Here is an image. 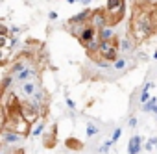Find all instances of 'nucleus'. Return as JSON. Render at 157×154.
I'll return each mask as SVG.
<instances>
[{
  "label": "nucleus",
  "mask_w": 157,
  "mask_h": 154,
  "mask_svg": "<svg viewBox=\"0 0 157 154\" xmlns=\"http://www.w3.org/2000/svg\"><path fill=\"white\" fill-rule=\"evenodd\" d=\"M120 136H122V128H115V132H113V136H111V139L117 143L118 139H120Z\"/></svg>",
  "instance_id": "aec40b11"
},
{
  "label": "nucleus",
  "mask_w": 157,
  "mask_h": 154,
  "mask_svg": "<svg viewBox=\"0 0 157 154\" xmlns=\"http://www.w3.org/2000/svg\"><path fill=\"white\" fill-rule=\"evenodd\" d=\"M155 119H157V115H155Z\"/></svg>",
  "instance_id": "c756f323"
},
{
  "label": "nucleus",
  "mask_w": 157,
  "mask_h": 154,
  "mask_svg": "<svg viewBox=\"0 0 157 154\" xmlns=\"http://www.w3.org/2000/svg\"><path fill=\"white\" fill-rule=\"evenodd\" d=\"M153 147H155V150H157V143H155V145H153Z\"/></svg>",
  "instance_id": "c85d7f7f"
},
{
  "label": "nucleus",
  "mask_w": 157,
  "mask_h": 154,
  "mask_svg": "<svg viewBox=\"0 0 157 154\" xmlns=\"http://www.w3.org/2000/svg\"><path fill=\"white\" fill-rule=\"evenodd\" d=\"M155 30H157V10L150 8V6H137L131 15L129 35L137 43H140V41L151 37Z\"/></svg>",
  "instance_id": "f257e3e1"
},
{
  "label": "nucleus",
  "mask_w": 157,
  "mask_h": 154,
  "mask_svg": "<svg viewBox=\"0 0 157 154\" xmlns=\"http://www.w3.org/2000/svg\"><path fill=\"white\" fill-rule=\"evenodd\" d=\"M120 43H117V37L113 39V41H102L100 43V48H98V52H96V56H100V58H104L105 61H109V63H115L118 58H120V47H118ZM94 56V54H93Z\"/></svg>",
  "instance_id": "7ed1b4c3"
},
{
  "label": "nucleus",
  "mask_w": 157,
  "mask_h": 154,
  "mask_svg": "<svg viewBox=\"0 0 157 154\" xmlns=\"http://www.w3.org/2000/svg\"><path fill=\"white\" fill-rule=\"evenodd\" d=\"M39 87H41L39 78H37V80H28V82H22V84H21V91H22V95H24L26 99H28V97H33Z\"/></svg>",
  "instance_id": "9d476101"
},
{
  "label": "nucleus",
  "mask_w": 157,
  "mask_h": 154,
  "mask_svg": "<svg viewBox=\"0 0 157 154\" xmlns=\"http://www.w3.org/2000/svg\"><path fill=\"white\" fill-rule=\"evenodd\" d=\"M17 108H19L21 115L24 117V121H28V123H33V121L37 119V115H41V111H39L28 99L22 100V102H17Z\"/></svg>",
  "instance_id": "20e7f679"
},
{
  "label": "nucleus",
  "mask_w": 157,
  "mask_h": 154,
  "mask_svg": "<svg viewBox=\"0 0 157 154\" xmlns=\"http://www.w3.org/2000/svg\"><path fill=\"white\" fill-rule=\"evenodd\" d=\"M113 145H115V141H113V139H107V141L100 147V152H102V154H107V152H109V148H111Z\"/></svg>",
  "instance_id": "6ab92c4d"
},
{
  "label": "nucleus",
  "mask_w": 157,
  "mask_h": 154,
  "mask_svg": "<svg viewBox=\"0 0 157 154\" xmlns=\"http://www.w3.org/2000/svg\"><path fill=\"white\" fill-rule=\"evenodd\" d=\"M128 124H129L131 128H135V126H137V117H129V121H128Z\"/></svg>",
  "instance_id": "5701e85b"
},
{
  "label": "nucleus",
  "mask_w": 157,
  "mask_h": 154,
  "mask_svg": "<svg viewBox=\"0 0 157 154\" xmlns=\"http://www.w3.org/2000/svg\"><path fill=\"white\" fill-rule=\"evenodd\" d=\"M22 139H24V134L19 132V130H15V128L13 130L11 128H4V132H2V145L4 147H15Z\"/></svg>",
  "instance_id": "39448f33"
},
{
  "label": "nucleus",
  "mask_w": 157,
  "mask_h": 154,
  "mask_svg": "<svg viewBox=\"0 0 157 154\" xmlns=\"http://www.w3.org/2000/svg\"><path fill=\"white\" fill-rule=\"evenodd\" d=\"M67 106H68L70 110H76V102H74L72 99H67Z\"/></svg>",
  "instance_id": "4be33fe9"
},
{
  "label": "nucleus",
  "mask_w": 157,
  "mask_h": 154,
  "mask_svg": "<svg viewBox=\"0 0 157 154\" xmlns=\"http://www.w3.org/2000/svg\"><path fill=\"white\" fill-rule=\"evenodd\" d=\"M93 13H94V10H91V8H85V10H82L80 13L72 15V17L67 21V24H87V22L91 21Z\"/></svg>",
  "instance_id": "6e6552de"
},
{
  "label": "nucleus",
  "mask_w": 157,
  "mask_h": 154,
  "mask_svg": "<svg viewBox=\"0 0 157 154\" xmlns=\"http://www.w3.org/2000/svg\"><path fill=\"white\" fill-rule=\"evenodd\" d=\"M126 65H128L126 58H124V56H120V58L113 63V69H115V71H124V69H126Z\"/></svg>",
  "instance_id": "dca6fc26"
},
{
  "label": "nucleus",
  "mask_w": 157,
  "mask_h": 154,
  "mask_svg": "<svg viewBox=\"0 0 157 154\" xmlns=\"http://www.w3.org/2000/svg\"><path fill=\"white\" fill-rule=\"evenodd\" d=\"M44 128H46V124H44V121L41 119V121L33 126V130H32V137H39V136L44 132Z\"/></svg>",
  "instance_id": "2eb2a0df"
},
{
  "label": "nucleus",
  "mask_w": 157,
  "mask_h": 154,
  "mask_svg": "<svg viewBox=\"0 0 157 154\" xmlns=\"http://www.w3.org/2000/svg\"><path fill=\"white\" fill-rule=\"evenodd\" d=\"M98 37H100V41H113V39L117 37L115 28H113L111 24H107V26L100 28V30H98Z\"/></svg>",
  "instance_id": "9b49d317"
},
{
  "label": "nucleus",
  "mask_w": 157,
  "mask_h": 154,
  "mask_svg": "<svg viewBox=\"0 0 157 154\" xmlns=\"http://www.w3.org/2000/svg\"><path fill=\"white\" fill-rule=\"evenodd\" d=\"M151 113H155V115H157V104L153 106V110H151Z\"/></svg>",
  "instance_id": "bb28decb"
},
{
  "label": "nucleus",
  "mask_w": 157,
  "mask_h": 154,
  "mask_svg": "<svg viewBox=\"0 0 157 154\" xmlns=\"http://www.w3.org/2000/svg\"><path fill=\"white\" fill-rule=\"evenodd\" d=\"M91 2H93V0H82L80 4H83V6H91Z\"/></svg>",
  "instance_id": "393cba45"
},
{
  "label": "nucleus",
  "mask_w": 157,
  "mask_h": 154,
  "mask_svg": "<svg viewBox=\"0 0 157 154\" xmlns=\"http://www.w3.org/2000/svg\"><path fill=\"white\" fill-rule=\"evenodd\" d=\"M142 137L139 136V134H135L131 139H129V145H128V152L129 154H139L140 150H142Z\"/></svg>",
  "instance_id": "f8f14e48"
},
{
  "label": "nucleus",
  "mask_w": 157,
  "mask_h": 154,
  "mask_svg": "<svg viewBox=\"0 0 157 154\" xmlns=\"http://www.w3.org/2000/svg\"><path fill=\"white\" fill-rule=\"evenodd\" d=\"M105 11L109 17V24L115 26L126 15V2L124 0H105Z\"/></svg>",
  "instance_id": "f03ea898"
},
{
  "label": "nucleus",
  "mask_w": 157,
  "mask_h": 154,
  "mask_svg": "<svg viewBox=\"0 0 157 154\" xmlns=\"http://www.w3.org/2000/svg\"><path fill=\"white\" fill-rule=\"evenodd\" d=\"M57 17H59L57 11H50V13H48V19H50V21H57Z\"/></svg>",
  "instance_id": "412c9836"
},
{
  "label": "nucleus",
  "mask_w": 157,
  "mask_h": 154,
  "mask_svg": "<svg viewBox=\"0 0 157 154\" xmlns=\"http://www.w3.org/2000/svg\"><path fill=\"white\" fill-rule=\"evenodd\" d=\"M13 78H15L17 84H22V82H28V80H37L39 78V72H37V69L33 65H26L21 72L13 74Z\"/></svg>",
  "instance_id": "423d86ee"
},
{
  "label": "nucleus",
  "mask_w": 157,
  "mask_h": 154,
  "mask_svg": "<svg viewBox=\"0 0 157 154\" xmlns=\"http://www.w3.org/2000/svg\"><path fill=\"white\" fill-rule=\"evenodd\" d=\"M78 2H82V0H67V4H78Z\"/></svg>",
  "instance_id": "a878e982"
},
{
  "label": "nucleus",
  "mask_w": 157,
  "mask_h": 154,
  "mask_svg": "<svg viewBox=\"0 0 157 154\" xmlns=\"http://www.w3.org/2000/svg\"><path fill=\"white\" fill-rule=\"evenodd\" d=\"M96 30H100V28H104V26H107L109 24V17H107V11L105 10H94V13H93V17H91V21H89Z\"/></svg>",
  "instance_id": "0eeeda50"
},
{
  "label": "nucleus",
  "mask_w": 157,
  "mask_h": 154,
  "mask_svg": "<svg viewBox=\"0 0 157 154\" xmlns=\"http://www.w3.org/2000/svg\"><path fill=\"white\" fill-rule=\"evenodd\" d=\"M153 59H157V50H155V52H153Z\"/></svg>",
  "instance_id": "cd10ccee"
},
{
  "label": "nucleus",
  "mask_w": 157,
  "mask_h": 154,
  "mask_svg": "<svg viewBox=\"0 0 157 154\" xmlns=\"http://www.w3.org/2000/svg\"><path fill=\"white\" fill-rule=\"evenodd\" d=\"M85 132H87V136H89V137H94V136H96V134L100 132V128H98L96 124L89 123V124H87V130H85Z\"/></svg>",
  "instance_id": "f3484780"
},
{
  "label": "nucleus",
  "mask_w": 157,
  "mask_h": 154,
  "mask_svg": "<svg viewBox=\"0 0 157 154\" xmlns=\"http://www.w3.org/2000/svg\"><path fill=\"white\" fill-rule=\"evenodd\" d=\"M155 104H157V97H153V99H150V100H148L146 104H140V106H142V110H144V111H151Z\"/></svg>",
  "instance_id": "a211bd4d"
},
{
  "label": "nucleus",
  "mask_w": 157,
  "mask_h": 154,
  "mask_svg": "<svg viewBox=\"0 0 157 154\" xmlns=\"http://www.w3.org/2000/svg\"><path fill=\"white\" fill-rule=\"evenodd\" d=\"M153 82H146L144 84V87H142V91H140V104H146L148 100H150V91L153 89Z\"/></svg>",
  "instance_id": "4468645a"
},
{
  "label": "nucleus",
  "mask_w": 157,
  "mask_h": 154,
  "mask_svg": "<svg viewBox=\"0 0 157 154\" xmlns=\"http://www.w3.org/2000/svg\"><path fill=\"white\" fill-rule=\"evenodd\" d=\"M118 43H120L118 47H120L122 52H131V50L135 48V43H137V41H135L131 35H126V37H124L122 41H118Z\"/></svg>",
  "instance_id": "ddd939ff"
},
{
  "label": "nucleus",
  "mask_w": 157,
  "mask_h": 154,
  "mask_svg": "<svg viewBox=\"0 0 157 154\" xmlns=\"http://www.w3.org/2000/svg\"><path fill=\"white\" fill-rule=\"evenodd\" d=\"M46 99H48V93H46L43 87H39V89H37V93H35L33 97H28V100H30V102L39 110V111H43V110H44V106H46V102H48Z\"/></svg>",
  "instance_id": "1a4fd4ad"
},
{
  "label": "nucleus",
  "mask_w": 157,
  "mask_h": 154,
  "mask_svg": "<svg viewBox=\"0 0 157 154\" xmlns=\"http://www.w3.org/2000/svg\"><path fill=\"white\" fill-rule=\"evenodd\" d=\"M0 32H2V35H8V34H10V30H8V26H2V28H0Z\"/></svg>",
  "instance_id": "b1692460"
}]
</instances>
